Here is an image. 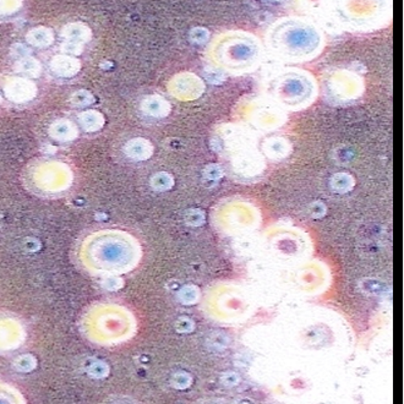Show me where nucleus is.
<instances>
[{
    "label": "nucleus",
    "mask_w": 404,
    "mask_h": 404,
    "mask_svg": "<svg viewBox=\"0 0 404 404\" xmlns=\"http://www.w3.org/2000/svg\"><path fill=\"white\" fill-rule=\"evenodd\" d=\"M6 97L15 103L29 102L37 95V86L23 78H14L4 86Z\"/></svg>",
    "instance_id": "1"
},
{
    "label": "nucleus",
    "mask_w": 404,
    "mask_h": 404,
    "mask_svg": "<svg viewBox=\"0 0 404 404\" xmlns=\"http://www.w3.org/2000/svg\"><path fill=\"white\" fill-rule=\"evenodd\" d=\"M51 68L58 76L71 78L80 71L81 63L76 58L60 54L51 59Z\"/></svg>",
    "instance_id": "2"
},
{
    "label": "nucleus",
    "mask_w": 404,
    "mask_h": 404,
    "mask_svg": "<svg viewBox=\"0 0 404 404\" xmlns=\"http://www.w3.org/2000/svg\"><path fill=\"white\" fill-rule=\"evenodd\" d=\"M49 134L54 140L58 141H71L78 137L76 126L67 119L54 121L49 128Z\"/></svg>",
    "instance_id": "3"
},
{
    "label": "nucleus",
    "mask_w": 404,
    "mask_h": 404,
    "mask_svg": "<svg viewBox=\"0 0 404 404\" xmlns=\"http://www.w3.org/2000/svg\"><path fill=\"white\" fill-rule=\"evenodd\" d=\"M64 38H67L71 42H79L84 43L91 38V29L86 26L84 23H69L63 29Z\"/></svg>",
    "instance_id": "4"
},
{
    "label": "nucleus",
    "mask_w": 404,
    "mask_h": 404,
    "mask_svg": "<svg viewBox=\"0 0 404 404\" xmlns=\"http://www.w3.org/2000/svg\"><path fill=\"white\" fill-rule=\"evenodd\" d=\"M26 40L31 46L37 47V48H46V47L51 46V43L54 42V34L51 29L40 26V27H34L31 29L26 36Z\"/></svg>",
    "instance_id": "5"
},
{
    "label": "nucleus",
    "mask_w": 404,
    "mask_h": 404,
    "mask_svg": "<svg viewBox=\"0 0 404 404\" xmlns=\"http://www.w3.org/2000/svg\"><path fill=\"white\" fill-rule=\"evenodd\" d=\"M80 124L86 131H98L102 128L104 124V118H103L102 114L96 110H87L84 113L80 114Z\"/></svg>",
    "instance_id": "6"
},
{
    "label": "nucleus",
    "mask_w": 404,
    "mask_h": 404,
    "mask_svg": "<svg viewBox=\"0 0 404 404\" xmlns=\"http://www.w3.org/2000/svg\"><path fill=\"white\" fill-rule=\"evenodd\" d=\"M16 69L19 73L29 75L31 78H37L40 74L42 67L37 59L32 57H25L21 60H19Z\"/></svg>",
    "instance_id": "7"
},
{
    "label": "nucleus",
    "mask_w": 404,
    "mask_h": 404,
    "mask_svg": "<svg viewBox=\"0 0 404 404\" xmlns=\"http://www.w3.org/2000/svg\"><path fill=\"white\" fill-rule=\"evenodd\" d=\"M126 151L128 156H130L131 158H135V160H143L150 154L147 143H145L143 140L130 141L128 143Z\"/></svg>",
    "instance_id": "8"
},
{
    "label": "nucleus",
    "mask_w": 404,
    "mask_h": 404,
    "mask_svg": "<svg viewBox=\"0 0 404 404\" xmlns=\"http://www.w3.org/2000/svg\"><path fill=\"white\" fill-rule=\"evenodd\" d=\"M21 5L23 0H0V16L15 14Z\"/></svg>",
    "instance_id": "9"
},
{
    "label": "nucleus",
    "mask_w": 404,
    "mask_h": 404,
    "mask_svg": "<svg viewBox=\"0 0 404 404\" xmlns=\"http://www.w3.org/2000/svg\"><path fill=\"white\" fill-rule=\"evenodd\" d=\"M95 102V97L91 92L81 90V91L75 92L74 95L71 96V103L75 106L79 107H85V106H90Z\"/></svg>",
    "instance_id": "10"
},
{
    "label": "nucleus",
    "mask_w": 404,
    "mask_h": 404,
    "mask_svg": "<svg viewBox=\"0 0 404 404\" xmlns=\"http://www.w3.org/2000/svg\"><path fill=\"white\" fill-rule=\"evenodd\" d=\"M62 51L67 53L68 56H79L84 51V46H82V43H79V42L68 40L62 46Z\"/></svg>",
    "instance_id": "11"
},
{
    "label": "nucleus",
    "mask_w": 404,
    "mask_h": 404,
    "mask_svg": "<svg viewBox=\"0 0 404 404\" xmlns=\"http://www.w3.org/2000/svg\"><path fill=\"white\" fill-rule=\"evenodd\" d=\"M143 108L145 110H147L148 113L156 115V114L160 113L161 109H162V102L157 98H148L143 103Z\"/></svg>",
    "instance_id": "12"
},
{
    "label": "nucleus",
    "mask_w": 404,
    "mask_h": 404,
    "mask_svg": "<svg viewBox=\"0 0 404 404\" xmlns=\"http://www.w3.org/2000/svg\"><path fill=\"white\" fill-rule=\"evenodd\" d=\"M90 372H91V375L102 377V376L106 375L107 368H106V365L102 364V363H95V364L91 365Z\"/></svg>",
    "instance_id": "13"
},
{
    "label": "nucleus",
    "mask_w": 404,
    "mask_h": 404,
    "mask_svg": "<svg viewBox=\"0 0 404 404\" xmlns=\"http://www.w3.org/2000/svg\"><path fill=\"white\" fill-rule=\"evenodd\" d=\"M103 287L107 288L109 291H114L118 289L120 287L119 279L114 278V277H109L103 281Z\"/></svg>",
    "instance_id": "14"
}]
</instances>
